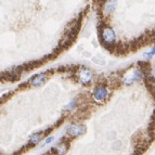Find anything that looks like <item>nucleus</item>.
<instances>
[{
  "label": "nucleus",
  "instance_id": "1",
  "mask_svg": "<svg viewBox=\"0 0 155 155\" xmlns=\"http://www.w3.org/2000/svg\"><path fill=\"white\" fill-rule=\"evenodd\" d=\"M109 96L110 91L105 84H99V85H97L93 88L92 94H91L92 100L96 103H103V102H105L106 99L109 98Z\"/></svg>",
  "mask_w": 155,
  "mask_h": 155
},
{
  "label": "nucleus",
  "instance_id": "2",
  "mask_svg": "<svg viewBox=\"0 0 155 155\" xmlns=\"http://www.w3.org/2000/svg\"><path fill=\"white\" fill-rule=\"evenodd\" d=\"M143 78H144V73L141 68H131L123 76V83L126 86H130L137 81L142 80Z\"/></svg>",
  "mask_w": 155,
  "mask_h": 155
},
{
  "label": "nucleus",
  "instance_id": "8",
  "mask_svg": "<svg viewBox=\"0 0 155 155\" xmlns=\"http://www.w3.org/2000/svg\"><path fill=\"white\" fill-rule=\"evenodd\" d=\"M52 152L55 155H65L68 151V143L66 142H61L60 144H58L54 149H52Z\"/></svg>",
  "mask_w": 155,
  "mask_h": 155
},
{
  "label": "nucleus",
  "instance_id": "11",
  "mask_svg": "<svg viewBox=\"0 0 155 155\" xmlns=\"http://www.w3.org/2000/svg\"><path fill=\"white\" fill-rule=\"evenodd\" d=\"M55 140L54 136H48V137L45 139V142H44V145H48L50 144V143H52L53 141Z\"/></svg>",
  "mask_w": 155,
  "mask_h": 155
},
{
  "label": "nucleus",
  "instance_id": "12",
  "mask_svg": "<svg viewBox=\"0 0 155 155\" xmlns=\"http://www.w3.org/2000/svg\"><path fill=\"white\" fill-rule=\"evenodd\" d=\"M155 55V47H153L152 49H151V51L149 52V53H145L144 54V57L147 58V60H150V59H152L153 57Z\"/></svg>",
  "mask_w": 155,
  "mask_h": 155
},
{
  "label": "nucleus",
  "instance_id": "5",
  "mask_svg": "<svg viewBox=\"0 0 155 155\" xmlns=\"http://www.w3.org/2000/svg\"><path fill=\"white\" fill-rule=\"evenodd\" d=\"M78 81L83 86H88L92 83L93 80V73L88 67H80L77 72Z\"/></svg>",
  "mask_w": 155,
  "mask_h": 155
},
{
  "label": "nucleus",
  "instance_id": "6",
  "mask_svg": "<svg viewBox=\"0 0 155 155\" xmlns=\"http://www.w3.org/2000/svg\"><path fill=\"white\" fill-rule=\"evenodd\" d=\"M48 79L47 73H38L36 75H34L29 80V85L31 87H40V86L45 85V83Z\"/></svg>",
  "mask_w": 155,
  "mask_h": 155
},
{
  "label": "nucleus",
  "instance_id": "3",
  "mask_svg": "<svg viewBox=\"0 0 155 155\" xmlns=\"http://www.w3.org/2000/svg\"><path fill=\"white\" fill-rule=\"evenodd\" d=\"M87 131V128L84 124L81 123H73V124L67 125L66 128H65V132L70 138H78L81 137L86 134Z\"/></svg>",
  "mask_w": 155,
  "mask_h": 155
},
{
  "label": "nucleus",
  "instance_id": "13",
  "mask_svg": "<svg viewBox=\"0 0 155 155\" xmlns=\"http://www.w3.org/2000/svg\"><path fill=\"white\" fill-rule=\"evenodd\" d=\"M0 155H1V154H0Z\"/></svg>",
  "mask_w": 155,
  "mask_h": 155
},
{
  "label": "nucleus",
  "instance_id": "4",
  "mask_svg": "<svg viewBox=\"0 0 155 155\" xmlns=\"http://www.w3.org/2000/svg\"><path fill=\"white\" fill-rule=\"evenodd\" d=\"M100 37L106 46H114L116 42V33L111 26H103L101 29Z\"/></svg>",
  "mask_w": 155,
  "mask_h": 155
},
{
  "label": "nucleus",
  "instance_id": "10",
  "mask_svg": "<svg viewBox=\"0 0 155 155\" xmlns=\"http://www.w3.org/2000/svg\"><path fill=\"white\" fill-rule=\"evenodd\" d=\"M77 102H76V100H73L71 103H68L66 106H65L64 109H63V111L64 112H66V113H71V112H73L74 110L77 107Z\"/></svg>",
  "mask_w": 155,
  "mask_h": 155
},
{
  "label": "nucleus",
  "instance_id": "7",
  "mask_svg": "<svg viewBox=\"0 0 155 155\" xmlns=\"http://www.w3.org/2000/svg\"><path fill=\"white\" fill-rule=\"evenodd\" d=\"M46 136L45 131H38V132H34L33 134H31L28 138V145L29 147H35V145H38L39 143L44 140V137Z\"/></svg>",
  "mask_w": 155,
  "mask_h": 155
},
{
  "label": "nucleus",
  "instance_id": "9",
  "mask_svg": "<svg viewBox=\"0 0 155 155\" xmlns=\"http://www.w3.org/2000/svg\"><path fill=\"white\" fill-rule=\"evenodd\" d=\"M117 5V0H107L104 5V12L106 14H110L114 11V9L116 8Z\"/></svg>",
  "mask_w": 155,
  "mask_h": 155
}]
</instances>
